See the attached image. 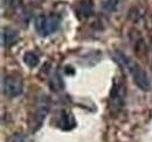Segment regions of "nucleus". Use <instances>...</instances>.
<instances>
[{
  "mask_svg": "<svg viewBox=\"0 0 152 142\" xmlns=\"http://www.w3.org/2000/svg\"><path fill=\"white\" fill-rule=\"evenodd\" d=\"M116 58L123 67H125L128 69L138 89H140L142 91H149L150 90L151 83H150V79L148 77V73L137 62L132 61L130 57L125 56L122 51L116 53Z\"/></svg>",
  "mask_w": 152,
  "mask_h": 142,
  "instance_id": "f257e3e1",
  "label": "nucleus"
},
{
  "mask_svg": "<svg viewBox=\"0 0 152 142\" xmlns=\"http://www.w3.org/2000/svg\"><path fill=\"white\" fill-rule=\"evenodd\" d=\"M49 112V99L47 96H40L28 114V127L31 132H37L41 128Z\"/></svg>",
  "mask_w": 152,
  "mask_h": 142,
  "instance_id": "f03ea898",
  "label": "nucleus"
},
{
  "mask_svg": "<svg viewBox=\"0 0 152 142\" xmlns=\"http://www.w3.org/2000/svg\"><path fill=\"white\" fill-rule=\"evenodd\" d=\"M60 27V18L55 14L39 15L35 20V29L41 37H47L55 33Z\"/></svg>",
  "mask_w": 152,
  "mask_h": 142,
  "instance_id": "7ed1b4c3",
  "label": "nucleus"
},
{
  "mask_svg": "<svg viewBox=\"0 0 152 142\" xmlns=\"http://www.w3.org/2000/svg\"><path fill=\"white\" fill-rule=\"evenodd\" d=\"M22 82L13 75H7L1 80V91L2 94L8 98H15L22 93Z\"/></svg>",
  "mask_w": 152,
  "mask_h": 142,
  "instance_id": "20e7f679",
  "label": "nucleus"
},
{
  "mask_svg": "<svg viewBox=\"0 0 152 142\" xmlns=\"http://www.w3.org/2000/svg\"><path fill=\"white\" fill-rule=\"evenodd\" d=\"M124 86L119 82H114L113 89L110 91V108L111 112L119 113V111L124 107Z\"/></svg>",
  "mask_w": 152,
  "mask_h": 142,
  "instance_id": "39448f33",
  "label": "nucleus"
},
{
  "mask_svg": "<svg viewBox=\"0 0 152 142\" xmlns=\"http://www.w3.org/2000/svg\"><path fill=\"white\" fill-rule=\"evenodd\" d=\"M54 125L62 130H72L73 128H75L76 120L73 113L68 109H60L55 114Z\"/></svg>",
  "mask_w": 152,
  "mask_h": 142,
  "instance_id": "423d86ee",
  "label": "nucleus"
},
{
  "mask_svg": "<svg viewBox=\"0 0 152 142\" xmlns=\"http://www.w3.org/2000/svg\"><path fill=\"white\" fill-rule=\"evenodd\" d=\"M76 12L78 17L82 19L90 18L95 12V4L94 0H80L77 4Z\"/></svg>",
  "mask_w": 152,
  "mask_h": 142,
  "instance_id": "0eeeda50",
  "label": "nucleus"
},
{
  "mask_svg": "<svg viewBox=\"0 0 152 142\" xmlns=\"http://www.w3.org/2000/svg\"><path fill=\"white\" fill-rule=\"evenodd\" d=\"M19 38V33L12 27H4L1 29V43L4 47L8 48L13 46Z\"/></svg>",
  "mask_w": 152,
  "mask_h": 142,
  "instance_id": "6e6552de",
  "label": "nucleus"
},
{
  "mask_svg": "<svg viewBox=\"0 0 152 142\" xmlns=\"http://www.w3.org/2000/svg\"><path fill=\"white\" fill-rule=\"evenodd\" d=\"M49 86L53 91H60V90L63 89V80L60 76V72L58 71H54V73L50 76V79H49Z\"/></svg>",
  "mask_w": 152,
  "mask_h": 142,
  "instance_id": "1a4fd4ad",
  "label": "nucleus"
},
{
  "mask_svg": "<svg viewBox=\"0 0 152 142\" xmlns=\"http://www.w3.org/2000/svg\"><path fill=\"white\" fill-rule=\"evenodd\" d=\"M23 63L28 67V68H35L38 67L40 63L39 56L33 51H27L23 55Z\"/></svg>",
  "mask_w": 152,
  "mask_h": 142,
  "instance_id": "9d476101",
  "label": "nucleus"
},
{
  "mask_svg": "<svg viewBox=\"0 0 152 142\" xmlns=\"http://www.w3.org/2000/svg\"><path fill=\"white\" fill-rule=\"evenodd\" d=\"M121 0H102L101 8L107 13H114L118 9Z\"/></svg>",
  "mask_w": 152,
  "mask_h": 142,
  "instance_id": "9b49d317",
  "label": "nucleus"
},
{
  "mask_svg": "<svg viewBox=\"0 0 152 142\" xmlns=\"http://www.w3.org/2000/svg\"><path fill=\"white\" fill-rule=\"evenodd\" d=\"M27 141V139H26V136L23 135V134H13L10 139H8V141L7 142H26Z\"/></svg>",
  "mask_w": 152,
  "mask_h": 142,
  "instance_id": "f8f14e48",
  "label": "nucleus"
},
{
  "mask_svg": "<svg viewBox=\"0 0 152 142\" xmlns=\"http://www.w3.org/2000/svg\"><path fill=\"white\" fill-rule=\"evenodd\" d=\"M19 0H6V6L7 7H12V8H15L17 5H18Z\"/></svg>",
  "mask_w": 152,
  "mask_h": 142,
  "instance_id": "ddd939ff",
  "label": "nucleus"
},
{
  "mask_svg": "<svg viewBox=\"0 0 152 142\" xmlns=\"http://www.w3.org/2000/svg\"><path fill=\"white\" fill-rule=\"evenodd\" d=\"M150 65H151V69H152V53H151V56H150Z\"/></svg>",
  "mask_w": 152,
  "mask_h": 142,
  "instance_id": "4468645a",
  "label": "nucleus"
}]
</instances>
